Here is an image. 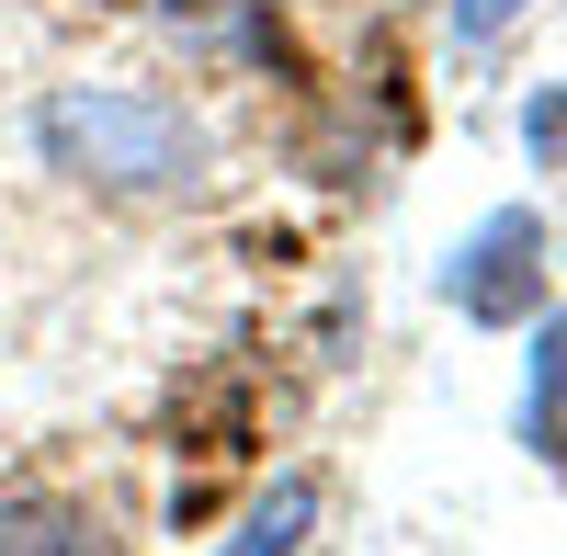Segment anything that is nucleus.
I'll use <instances>...</instances> for the list:
<instances>
[{"mask_svg":"<svg viewBox=\"0 0 567 556\" xmlns=\"http://www.w3.org/2000/svg\"><path fill=\"white\" fill-rule=\"evenodd\" d=\"M34 148H45V171L103 182V194H182V182L205 171V125L182 103H159V91L80 80V91H45Z\"/></svg>","mask_w":567,"mask_h":556,"instance_id":"1","label":"nucleus"},{"mask_svg":"<svg viewBox=\"0 0 567 556\" xmlns=\"http://www.w3.org/2000/svg\"><path fill=\"white\" fill-rule=\"evenodd\" d=\"M307 523H318V477H272V488L250 500V523H239V545H227V556H296Z\"/></svg>","mask_w":567,"mask_h":556,"instance_id":"5","label":"nucleus"},{"mask_svg":"<svg viewBox=\"0 0 567 556\" xmlns=\"http://www.w3.org/2000/svg\"><path fill=\"white\" fill-rule=\"evenodd\" d=\"M523 12H534V0H454V34H465V45H488L499 23H523Z\"/></svg>","mask_w":567,"mask_h":556,"instance_id":"6","label":"nucleus"},{"mask_svg":"<svg viewBox=\"0 0 567 556\" xmlns=\"http://www.w3.org/2000/svg\"><path fill=\"white\" fill-rule=\"evenodd\" d=\"M523 443L545 454V466H567V318L545 307L534 330V375H523Z\"/></svg>","mask_w":567,"mask_h":556,"instance_id":"3","label":"nucleus"},{"mask_svg":"<svg viewBox=\"0 0 567 556\" xmlns=\"http://www.w3.org/2000/svg\"><path fill=\"white\" fill-rule=\"evenodd\" d=\"M0 556H103V523L69 500H0Z\"/></svg>","mask_w":567,"mask_h":556,"instance_id":"4","label":"nucleus"},{"mask_svg":"<svg viewBox=\"0 0 567 556\" xmlns=\"http://www.w3.org/2000/svg\"><path fill=\"white\" fill-rule=\"evenodd\" d=\"M443 296H454V318H477V330H534L545 318V216L534 205H488L443 250Z\"/></svg>","mask_w":567,"mask_h":556,"instance_id":"2","label":"nucleus"}]
</instances>
